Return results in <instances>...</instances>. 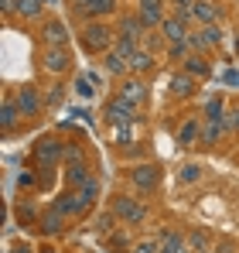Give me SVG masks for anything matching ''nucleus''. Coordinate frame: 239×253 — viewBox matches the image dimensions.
<instances>
[{"instance_id":"45","label":"nucleus","mask_w":239,"mask_h":253,"mask_svg":"<svg viewBox=\"0 0 239 253\" xmlns=\"http://www.w3.org/2000/svg\"><path fill=\"white\" fill-rule=\"evenodd\" d=\"M229 117H233V126H236V140H239V106L229 110Z\"/></svg>"},{"instance_id":"33","label":"nucleus","mask_w":239,"mask_h":253,"mask_svg":"<svg viewBox=\"0 0 239 253\" xmlns=\"http://www.w3.org/2000/svg\"><path fill=\"white\" fill-rule=\"evenodd\" d=\"M192 55V48H188V42H174V44H167L164 48V58L167 62H178V69H181V62Z\"/></svg>"},{"instance_id":"26","label":"nucleus","mask_w":239,"mask_h":253,"mask_svg":"<svg viewBox=\"0 0 239 253\" xmlns=\"http://www.w3.org/2000/svg\"><path fill=\"white\" fill-rule=\"evenodd\" d=\"M181 69H185V72H188V76H195V79H208V76H212V65H208V55H195V51H192V55H188V58H185V62H181Z\"/></svg>"},{"instance_id":"11","label":"nucleus","mask_w":239,"mask_h":253,"mask_svg":"<svg viewBox=\"0 0 239 253\" xmlns=\"http://www.w3.org/2000/svg\"><path fill=\"white\" fill-rule=\"evenodd\" d=\"M222 42H226V31H222V24L192 28V35H188V48H192L195 55H208V51H215V48H219Z\"/></svg>"},{"instance_id":"13","label":"nucleus","mask_w":239,"mask_h":253,"mask_svg":"<svg viewBox=\"0 0 239 253\" xmlns=\"http://www.w3.org/2000/svg\"><path fill=\"white\" fill-rule=\"evenodd\" d=\"M103 120L110 126H133L140 120V110L130 106V103H123L120 96H110V99L103 103Z\"/></svg>"},{"instance_id":"16","label":"nucleus","mask_w":239,"mask_h":253,"mask_svg":"<svg viewBox=\"0 0 239 253\" xmlns=\"http://www.w3.org/2000/svg\"><path fill=\"white\" fill-rule=\"evenodd\" d=\"M167 92H171V99H174V103H188V99L199 92V79H195V76H188L185 69H178V72L167 79Z\"/></svg>"},{"instance_id":"8","label":"nucleus","mask_w":239,"mask_h":253,"mask_svg":"<svg viewBox=\"0 0 239 253\" xmlns=\"http://www.w3.org/2000/svg\"><path fill=\"white\" fill-rule=\"evenodd\" d=\"M51 209L62 212L69 222H76V219H85L89 215V202L79 195V188H62V192H55V199H51Z\"/></svg>"},{"instance_id":"23","label":"nucleus","mask_w":239,"mask_h":253,"mask_svg":"<svg viewBox=\"0 0 239 253\" xmlns=\"http://www.w3.org/2000/svg\"><path fill=\"white\" fill-rule=\"evenodd\" d=\"M160 35H164V42L174 44V42H188V35H192V28L185 24V21H178V17H164V24H160Z\"/></svg>"},{"instance_id":"32","label":"nucleus","mask_w":239,"mask_h":253,"mask_svg":"<svg viewBox=\"0 0 239 253\" xmlns=\"http://www.w3.org/2000/svg\"><path fill=\"white\" fill-rule=\"evenodd\" d=\"M41 92H44V106H48V110L62 106V99H65V85L58 83V79H55V83L48 85V89H41Z\"/></svg>"},{"instance_id":"25","label":"nucleus","mask_w":239,"mask_h":253,"mask_svg":"<svg viewBox=\"0 0 239 253\" xmlns=\"http://www.w3.org/2000/svg\"><path fill=\"white\" fill-rule=\"evenodd\" d=\"M229 110H233V106H229V103H226V96L219 92V96H212V99L205 103V110H201V117H205L208 124H222Z\"/></svg>"},{"instance_id":"43","label":"nucleus","mask_w":239,"mask_h":253,"mask_svg":"<svg viewBox=\"0 0 239 253\" xmlns=\"http://www.w3.org/2000/svg\"><path fill=\"white\" fill-rule=\"evenodd\" d=\"M0 10H3L7 17H14V14H17V0H0Z\"/></svg>"},{"instance_id":"2","label":"nucleus","mask_w":239,"mask_h":253,"mask_svg":"<svg viewBox=\"0 0 239 253\" xmlns=\"http://www.w3.org/2000/svg\"><path fill=\"white\" fill-rule=\"evenodd\" d=\"M110 212L123 226H144L151 219V209L144 199H133V192H113L110 195Z\"/></svg>"},{"instance_id":"21","label":"nucleus","mask_w":239,"mask_h":253,"mask_svg":"<svg viewBox=\"0 0 239 253\" xmlns=\"http://www.w3.org/2000/svg\"><path fill=\"white\" fill-rule=\"evenodd\" d=\"M158 243H160V253H181L188 247V233H181L178 226H167V229H160Z\"/></svg>"},{"instance_id":"39","label":"nucleus","mask_w":239,"mask_h":253,"mask_svg":"<svg viewBox=\"0 0 239 253\" xmlns=\"http://www.w3.org/2000/svg\"><path fill=\"white\" fill-rule=\"evenodd\" d=\"M144 48L158 55V51H164V48H167V42H164V35H160V31H147V38H144Z\"/></svg>"},{"instance_id":"14","label":"nucleus","mask_w":239,"mask_h":253,"mask_svg":"<svg viewBox=\"0 0 239 253\" xmlns=\"http://www.w3.org/2000/svg\"><path fill=\"white\" fill-rule=\"evenodd\" d=\"M133 10L147 31H160V24L167 17V0H133Z\"/></svg>"},{"instance_id":"6","label":"nucleus","mask_w":239,"mask_h":253,"mask_svg":"<svg viewBox=\"0 0 239 253\" xmlns=\"http://www.w3.org/2000/svg\"><path fill=\"white\" fill-rule=\"evenodd\" d=\"M14 103H17V110H21V117H24V124H31V120H38L41 113L48 110L44 106V92H41L35 83H24V85H17L14 92Z\"/></svg>"},{"instance_id":"1","label":"nucleus","mask_w":239,"mask_h":253,"mask_svg":"<svg viewBox=\"0 0 239 253\" xmlns=\"http://www.w3.org/2000/svg\"><path fill=\"white\" fill-rule=\"evenodd\" d=\"M79 44L85 55L92 58H103L117 48V24L113 21H89L79 28Z\"/></svg>"},{"instance_id":"29","label":"nucleus","mask_w":239,"mask_h":253,"mask_svg":"<svg viewBox=\"0 0 239 253\" xmlns=\"http://www.w3.org/2000/svg\"><path fill=\"white\" fill-rule=\"evenodd\" d=\"M215 243H212V236L205 233V229H188V250H195V253H201V250H212Z\"/></svg>"},{"instance_id":"24","label":"nucleus","mask_w":239,"mask_h":253,"mask_svg":"<svg viewBox=\"0 0 239 253\" xmlns=\"http://www.w3.org/2000/svg\"><path fill=\"white\" fill-rule=\"evenodd\" d=\"M103 72H106L110 79H117V83H120V79H126V76H130V62L120 55L117 48H113L110 55H103Z\"/></svg>"},{"instance_id":"4","label":"nucleus","mask_w":239,"mask_h":253,"mask_svg":"<svg viewBox=\"0 0 239 253\" xmlns=\"http://www.w3.org/2000/svg\"><path fill=\"white\" fill-rule=\"evenodd\" d=\"M69 7H72V17L79 21V28L89 21H110L120 14V0H72Z\"/></svg>"},{"instance_id":"7","label":"nucleus","mask_w":239,"mask_h":253,"mask_svg":"<svg viewBox=\"0 0 239 253\" xmlns=\"http://www.w3.org/2000/svg\"><path fill=\"white\" fill-rule=\"evenodd\" d=\"M31 161L35 165H55V168H62V161H65V140L58 133H41L38 140H35V147H31Z\"/></svg>"},{"instance_id":"47","label":"nucleus","mask_w":239,"mask_h":253,"mask_svg":"<svg viewBox=\"0 0 239 253\" xmlns=\"http://www.w3.org/2000/svg\"><path fill=\"white\" fill-rule=\"evenodd\" d=\"M236 55H239V31H236Z\"/></svg>"},{"instance_id":"38","label":"nucleus","mask_w":239,"mask_h":253,"mask_svg":"<svg viewBox=\"0 0 239 253\" xmlns=\"http://www.w3.org/2000/svg\"><path fill=\"white\" fill-rule=\"evenodd\" d=\"M130 250L133 253H160V243H158V236H144V240H137Z\"/></svg>"},{"instance_id":"37","label":"nucleus","mask_w":239,"mask_h":253,"mask_svg":"<svg viewBox=\"0 0 239 253\" xmlns=\"http://www.w3.org/2000/svg\"><path fill=\"white\" fill-rule=\"evenodd\" d=\"M17 219H21V222H28V226H38L41 212H35V206H31V202H28V199H24V202H21V206H17Z\"/></svg>"},{"instance_id":"5","label":"nucleus","mask_w":239,"mask_h":253,"mask_svg":"<svg viewBox=\"0 0 239 253\" xmlns=\"http://www.w3.org/2000/svg\"><path fill=\"white\" fill-rule=\"evenodd\" d=\"M126 185H130L137 195H154L160 188V165H154V161L130 165V168H126Z\"/></svg>"},{"instance_id":"3","label":"nucleus","mask_w":239,"mask_h":253,"mask_svg":"<svg viewBox=\"0 0 239 253\" xmlns=\"http://www.w3.org/2000/svg\"><path fill=\"white\" fill-rule=\"evenodd\" d=\"M35 65H38L41 76H48V79H62V76L72 72V48H38Z\"/></svg>"},{"instance_id":"20","label":"nucleus","mask_w":239,"mask_h":253,"mask_svg":"<svg viewBox=\"0 0 239 253\" xmlns=\"http://www.w3.org/2000/svg\"><path fill=\"white\" fill-rule=\"evenodd\" d=\"M65 222H69V219H65L62 212H55V209H44V212H41V219H38V226H35V229H38L41 236L55 240V236H62V233L69 229Z\"/></svg>"},{"instance_id":"10","label":"nucleus","mask_w":239,"mask_h":253,"mask_svg":"<svg viewBox=\"0 0 239 253\" xmlns=\"http://www.w3.org/2000/svg\"><path fill=\"white\" fill-rule=\"evenodd\" d=\"M117 96L123 103H130V106H137V110H144L147 106V99H151V85L144 76H126V79H120L117 83Z\"/></svg>"},{"instance_id":"12","label":"nucleus","mask_w":239,"mask_h":253,"mask_svg":"<svg viewBox=\"0 0 239 253\" xmlns=\"http://www.w3.org/2000/svg\"><path fill=\"white\" fill-rule=\"evenodd\" d=\"M113 24H117V42H130V44H140V48H144L147 28H144V21L137 17V10H120Z\"/></svg>"},{"instance_id":"35","label":"nucleus","mask_w":239,"mask_h":253,"mask_svg":"<svg viewBox=\"0 0 239 253\" xmlns=\"http://www.w3.org/2000/svg\"><path fill=\"white\" fill-rule=\"evenodd\" d=\"M17 188H21V192H41L38 171H21V174H17Z\"/></svg>"},{"instance_id":"44","label":"nucleus","mask_w":239,"mask_h":253,"mask_svg":"<svg viewBox=\"0 0 239 253\" xmlns=\"http://www.w3.org/2000/svg\"><path fill=\"white\" fill-rule=\"evenodd\" d=\"M7 253H38L35 247H28V243H17V247H10Z\"/></svg>"},{"instance_id":"36","label":"nucleus","mask_w":239,"mask_h":253,"mask_svg":"<svg viewBox=\"0 0 239 253\" xmlns=\"http://www.w3.org/2000/svg\"><path fill=\"white\" fill-rule=\"evenodd\" d=\"M38 168V181H41V188H51L55 185V178L62 174V171L55 168V165H35Z\"/></svg>"},{"instance_id":"34","label":"nucleus","mask_w":239,"mask_h":253,"mask_svg":"<svg viewBox=\"0 0 239 253\" xmlns=\"http://www.w3.org/2000/svg\"><path fill=\"white\" fill-rule=\"evenodd\" d=\"M178 178H181V185H195V181H201V165L199 161H185V165L178 168Z\"/></svg>"},{"instance_id":"40","label":"nucleus","mask_w":239,"mask_h":253,"mask_svg":"<svg viewBox=\"0 0 239 253\" xmlns=\"http://www.w3.org/2000/svg\"><path fill=\"white\" fill-rule=\"evenodd\" d=\"M171 10H195V0H167V14Z\"/></svg>"},{"instance_id":"48","label":"nucleus","mask_w":239,"mask_h":253,"mask_svg":"<svg viewBox=\"0 0 239 253\" xmlns=\"http://www.w3.org/2000/svg\"><path fill=\"white\" fill-rule=\"evenodd\" d=\"M201 253H215V247H212V250H201Z\"/></svg>"},{"instance_id":"27","label":"nucleus","mask_w":239,"mask_h":253,"mask_svg":"<svg viewBox=\"0 0 239 253\" xmlns=\"http://www.w3.org/2000/svg\"><path fill=\"white\" fill-rule=\"evenodd\" d=\"M222 137H226L222 124H208V120H205V124H201V140H199V147H201V151H212V147H215Z\"/></svg>"},{"instance_id":"46","label":"nucleus","mask_w":239,"mask_h":253,"mask_svg":"<svg viewBox=\"0 0 239 253\" xmlns=\"http://www.w3.org/2000/svg\"><path fill=\"white\" fill-rule=\"evenodd\" d=\"M38 253H62L58 247H38Z\"/></svg>"},{"instance_id":"42","label":"nucleus","mask_w":239,"mask_h":253,"mask_svg":"<svg viewBox=\"0 0 239 253\" xmlns=\"http://www.w3.org/2000/svg\"><path fill=\"white\" fill-rule=\"evenodd\" d=\"M215 253H236V243L233 240H219L215 243Z\"/></svg>"},{"instance_id":"22","label":"nucleus","mask_w":239,"mask_h":253,"mask_svg":"<svg viewBox=\"0 0 239 253\" xmlns=\"http://www.w3.org/2000/svg\"><path fill=\"white\" fill-rule=\"evenodd\" d=\"M154 69H158V55H154V51L137 48V51L130 55V72H133V76H144V79H147Z\"/></svg>"},{"instance_id":"28","label":"nucleus","mask_w":239,"mask_h":253,"mask_svg":"<svg viewBox=\"0 0 239 253\" xmlns=\"http://www.w3.org/2000/svg\"><path fill=\"white\" fill-rule=\"evenodd\" d=\"M17 17L21 21H44V7H41V0H17Z\"/></svg>"},{"instance_id":"41","label":"nucleus","mask_w":239,"mask_h":253,"mask_svg":"<svg viewBox=\"0 0 239 253\" xmlns=\"http://www.w3.org/2000/svg\"><path fill=\"white\" fill-rule=\"evenodd\" d=\"M79 96H92V79H76V85H72Z\"/></svg>"},{"instance_id":"15","label":"nucleus","mask_w":239,"mask_h":253,"mask_svg":"<svg viewBox=\"0 0 239 253\" xmlns=\"http://www.w3.org/2000/svg\"><path fill=\"white\" fill-rule=\"evenodd\" d=\"M201 124H205V117H201V113H195V117H185L181 124L174 126V144H178V147H185V151L199 147V140H201Z\"/></svg>"},{"instance_id":"17","label":"nucleus","mask_w":239,"mask_h":253,"mask_svg":"<svg viewBox=\"0 0 239 253\" xmlns=\"http://www.w3.org/2000/svg\"><path fill=\"white\" fill-rule=\"evenodd\" d=\"M229 14V7L222 0H195V24L205 28V24H222Z\"/></svg>"},{"instance_id":"19","label":"nucleus","mask_w":239,"mask_h":253,"mask_svg":"<svg viewBox=\"0 0 239 253\" xmlns=\"http://www.w3.org/2000/svg\"><path fill=\"white\" fill-rule=\"evenodd\" d=\"M21 124H24V117H21V110H17L14 96L7 92V96H3V103H0V130H3V137H10Z\"/></svg>"},{"instance_id":"9","label":"nucleus","mask_w":239,"mask_h":253,"mask_svg":"<svg viewBox=\"0 0 239 253\" xmlns=\"http://www.w3.org/2000/svg\"><path fill=\"white\" fill-rule=\"evenodd\" d=\"M72 42V31L62 17H44L38 24V44L41 48H69Z\"/></svg>"},{"instance_id":"18","label":"nucleus","mask_w":239,"mask_h":253,"mask_svg":"<svg viewBox=\"0 0 239 253\" xmlns=\"http://www.w3.org/2000/svg\"><path fill=\"white\" fill-rule=\"evenodd\" d=\"M89 178H92L89 158H85V161H72V165H62V181H65V188H82Z\"/></svg>"},{"instance_id":"30","label":"nucleus","mask_w":239,"mask_h":253,"mask_svg":"<svg viewBox=\"0 0 239 253\" xmlns=\"http://www.w3.org/2000/svg\"><path fill=\"white\" fill-rule=\"evenodd\" d=\"M72 161H85V144H82V137L65 140V161H62V165H72Z\"/></svg>"},{"instance_id":"31","label":"nucleus","mask_w":239,"mask_h":253,"mask_svg":"<svg viewBox=\"0 0 239 253\" xmlns=\"http://www.w3.org/2000/svg\"><path fill=\"white\" fill-rule=\"evenodd\" d=\"M79 195L85 199V202H89V206H96V202H99V195H103V181L92 174V178H89V181H85V185L79 188Z\"/></svg>"}]
</instances>
